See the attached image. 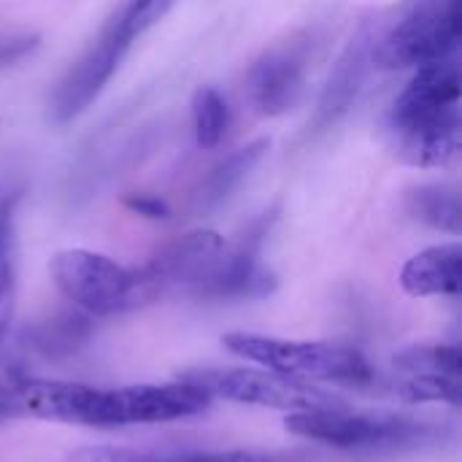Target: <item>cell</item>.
<instances>
[{
  "mask_svg": "<svg viewBox=\"0 0 462 462\" xmlns=\"http://www.w3.org/2000/svg\"><path fill=\"white\" fill-rule=\"evenodd\" d=\"M227 352L246 357L249 363L300 382H333L344 387H371L376 374L371 363L349 346L317 344V341H287L257 333H227L222 336Z\"/></svg>",
  "mask_w": 462,
  "mask_h": 462,
  "instance_id": "1",
  "label": "cell"
},
{
  "mask_svg": "<svg viewBox=\"0 0 462 462\" xmlns=\"http://www.w3.org/2000/svg\"><path fill=\"white\" fill-rule=\"evenodd\" d=\"M284 428L306 441L328 444L346 452H403L439 444L449 430L395 414H352L346 409L295 411Z\"/></svg>",
  "mask_w": 462,
  "mask_h": 462,
  "instance_id": "2",
  "label": "cell"
},
{
  "mask_svg": "<svg viewBox=\"0 0 462 462\" xmlns=\"http://www.w3.org/2000/svg\"><path fill=\"white\" fill-rule=\"evenodd\" d=\"M49 271L57 290L89 317L125 314L160 300L141 268H125L89 249L57 252Z\"/></svg>",
  "mask_w": 462,
  "mask_h": 462,
  "instance_id": "3",
  "label": "cell"
},
{
  "mask_svg": "<svg viewBox=\"0 0 462 462\" xmlns=\"http://www.w3.org/2000/svg\"><path fill=\"white\" fill-rule=\"evenodd\" d=\"M462 41V0H417L414 8L374 46L387 70L449 60Z\"/></svg>",
  "mask_w": 462,
  "mask_h": 462,
  "instance_id": "4",
  "label": "cell"
},
{
  "mask_svg": "<svg viewBox=\"0 0 462 462\" xmlns=\"http://www.w3.org/2000/svg\"><path fill=\"white\" fill-rule=\"evenodd\" d=\"M181 379L203 387L211 398H225L244 406H263L276 411H322L346 409V403L311 382L290 379L265 368H195Z\"/></svg>",
  "mask_w": 462,
  "mask_h": 462,
  "instance_id": "5",
  "label": "cell"
},
{
  "mask_svg": "<svg viewBox=\"0 0 462 462\" xmlns=\"http://www.w3.org/2000/svg\"><path fill=\"white\" fill-rule=\"evenodd\" d=\"M211 395L187 382L171 384H138L122 390H97L89 428H127V425H157L203 414L211 406Z\"/></svg>",
  "mask_w": 462,
  "mask_h": 462,
  "instance_id": "6",
  "label": "cell"
},
{
  "mask_svg": "<svg viewBox=\"0 0 462 462\" xmlns=\"http://www.w3.org/2000/svg\"><path fill=\"white\" fill-rule=\"evenodd\" d=\"M95 398L97 390L87 384L5 374L0 379V422L46 420L89 428Z\"/></svg>",
  "mask_w": 462,
  "mask_h": 462,
  "instance_id": "7",
  "label": "cell"
},
{
  "mask_svg": "<svg viewBox=\"0 0 462 462\" xmlns=\"http://www.w3.org/2000/svg\"><path fill=\"white\" fill-rule=\"evenodd\" d=\"M279 208H271L252 219L233 246H225L222 260L211 279L203 284L198 298L227 300V298H265L276 290V276L263 268L260 252L276 222Z\"/></svg>",
  "mask_w": 462,
  "mask_h": 462,
  "instance_id": "8",
  "label": "cell"
},
{
  "mask_svg": "<svg viewBox=\"0 0 462 462\" xmlns=\"http://www.w3.org/2000/svg\"><path fill=\"white\" fill-rule=\"evenodd\" d=\"M460 70L452 60L420 65L406 89L395 97L390 127L398 138L420 133L447 116L460 114Z\"/></svg>",
  "mask_w": 462,
  "mask_h": 462,
  "instance_id": "9",
  "label": "cell"
},
{
  "mask_svg": "<svg viewBox=\"0 0 462 462\" xmlns=\"http://www.w3.org/2000/svg\"><path fill=\"white\" fill-rule=\"evenodd\" d=\"M225 246L227 244L219 233L192 230L187 236L168 241L141 271L154 287L157 298L173 290H187L198 295L203 284L211 279V273L217 271Z\"/></svg>",
  "mask_w": 462,
  "mask_h": 462,
  "instance_id": "10",
  "label": "cell"
},
{
  "mask_svg": "<svg viewBox=\"0 0 462 462\" xmlns=\"http://www.w3.org/2000/svg\"><path fill=\"white\" fill-rule=\"evenodd\" d=\"M127 49H130V41L108 22L97 43H92V49L57 84L54 97H51V119L70 122L84 108H89L95 97L103 92V87L111 81V76L116 73Z\"/></svg>",
  "mask_w": 462,
  "mask_h": 462,
  "instance_id": "11",
  "label": "cell"
},
{
  "mask_svg": "<svg viewBox=\"0 0 462 462\" xmlns=\"http://www.w3.org/2000/svg\"><path fill=\"white\" fill-rule=\"evenodd\" d=\"M309 41L292 38L271 46L249 70V95L260 114L282 116L298 106L306 84Z\"/></svg>",
  "mask_w": 462,
  "mask_h": 462,
  "instance_id": "12",
  "label": "cell"
},
{
  "mask_svg": "<svg viewBox=\"0 0 462 462\" xmlns=\"http://www.w3.org/2000/svg\"><path fill=\"white\" fill-rule=\"evenodd\" d=\"M374 46H376L374 24L363 22L360 30L346 43V49L341 51L338 62L333 65V70L325 81V89L319 95L314 122H311L314 130L333 127L352 108V103H355V97H357L365 76H368V68L374 62Z\"/></svg>",
  "mask_w": 462,
  "mask_h": 462,
  "instance_id": "13",
  "label": "cell"
},
{
  "mask_svg": "<svg viewBox=\"0 0 462 462\" xmlns=\"http://www.w3.org/2000/svg\"><path fill=\"white\" fill-rule=\"evenodd\" d=\"M401 287L411 298H455L462 287V246L441 244L430 246L401 268Z\"/></svg>",
  "mask_w": 462,
  "mask_h": 462,
  "instance_id": "14",
  "label": "cell"
},
{
  "mask_svg": "<svg viewBox=\"0 0 462 462\" xmlns=\"http://www.w3.org/2000/svg\"><path fill=\"white\" fill-rule=\"evenodd\" d=\"M268 149H271V141L257 138V141L236 149L233 154H227L222 162H217L208 171V176L200 181V187L195 189V208L198 211H211V208L222 206L249 179V173L257 168V162L265 157Z\"/></svg>",
  "mask_w": 462,
  "mask_h": 462,
  "instance_id": "15",
  "label": "cell"
},
{
  "mask_svg": "<svg viewBox=\"0 0 462 462\" xmlns=\"http://www.w3.org/2000/svg\"><path fill=\"white\" fill-rule=\"evenodd\" d=\"M292 455H265V452H135L122 447H84L76 449L68 462H292Z\"/></svg>",
  "mask_w": 462,
  "mask_h": 462,
  "instance_id": "16",
  "label": "cell"
},
{
  "mask_svg": "<svg viewBox=\"0 0 462 462\" xmlns=\"http://www.w3.org/2000/svg\"><path fill=\"white\" fill-rule=\"evenodd\" d=\"M92 317L84 311H60L24 330L22 344L43 357H68L92 338Z\"/></svg>",
  "mask_w": 462,
  "mask_h": 462,
  "instance_id": "17",
  "label": "cell"
},
{
  "mask_svg": "<svg viewBox=\"0 0 462 462\" xmlns=\"http://www.w3.org/2000/svg\"><path fill=\"white\" fill-rule=\"evenodd\" d=\"M398 149L406 162L420 168H444L460 152V114L447 116L420 133L398 138Z\"/></svg>",
  "mask_w": 462,
  "mask_h": 462,
  "instance_id": "18",
  "label": "cell"
},
{
  "mask_svg": "<svg viewBox=\"0 0 462 462\" xmlns=\"http://www.w3.org/2000/svg\"><path fill=\"white\" fill-rule=\"evenodd\" d=\"M406 208L414 219L460 236L462 233V200L460 192L447 184H420L406 192Z\"/></svg>",
  "mask_w": 462,
  "mask_h": 462,
  "instance_id": "19",
  "label": "cell"
},
{
  "mask_svg": "<svg viewBox=\"0 0 462 462\" xmlns=\"http://www.w3.org/2000/svg\"><path fill=\"white\" fill-rule=\"evenodd\" d=\"M401 374H441L462 379V352L449 344H422L401 349L393 357Z\"/></svg>",
  "mask_w": 462,
  "mask_h": 462,
  "instance_id": "20",
  "label": "cell"
},
{
  "mask_svg": "<svg viewBox=\"0 0 462 462\" xmlns=\"http://www.w3.org/2000/svg\"><path fill=\"white\" fill-rule=\"evenodd\" d=\"M192 122H195V141L200 149L219 146V141L230 127V108L225 97L211 87H200L192 95Z\"/></svg>",
  "mask_w": 462,
  "mask_h": 462,
  "instance_id": "21",
  "label": "cell"
},
{
  "mask_svg": "<svg viewBox=\"0 0 462 462\" xmlns=\"http://www.w3.org/2000/svg\"><path fill=\"white\" fill-rule=\"evenodd\" d=\"M393 393L403 398L406 403H447L460 406L462 401V379L441 376V374H406Z\"/></svg>",
  "mask_w": 462,
  "mask_h": 462,
  "instance_id": "22",
  "label": "cell"
},
{
  "mask_svg": "<svg viewBox=\"0 0 462 462\" xmlns=\"http://www.w3.org/2000/svg\"><path fill=\"white\" fill-rule=\"evenodd\" d=\"M176 0H127L119 14L111 19V24L133 43L141 32H146L152 24H157Z\"/></svg>",
  "mask_w": 462,
  "mask_h": 462,
  "instance_id": "23",
  "label": "cell"
},
{
  "mask_svg": "<svg viewBox=\"0 0 462 462\" xmlns=\"http://www.w3.org/2000/svg\"><path fill=\"white\" fill-rule=\"evenodd\" d=\"M19 192L0 200V306L11 303L14 290V219Z\"/></svg>",
  "mask_w": 462,
  "mask_h": 462,
  "instance_id": "24",
  "label": "cell"
},
{
  "mask_svg": "<svg viewBox=\"0 0 462 462\" xmlns=\"http://www.w3.org/2000/svg\"><path fill=\"white\" fill-rule=\"evenodd\" d=\"M38 41L41 38L35 32H0V68L24 60L38 49Z\"/></svg>",
  "mask_w": 462,
  "mask_h": 462,
  "instance_id": "25",
  "label": "cell"
},
{
  "mask_svg": "<svg viewBox=\"0 0 462 462\" xmlns=\"http://www.w3.org/2000/svg\"><path fill=\"white\" fill-rule=\"evenodd\" d=\"M122 203H125L133 214L146 217V219H168V217H171V206H168L162 198H157V195L130 192V195H125Z\"/></svg>",
  "mask_w": 462,
  "mask_h": 462,
  "instance_id": "26",
  "label": "cell"
},
{
  "mask_svg": "<svg viewBox=\"0 0 462 462\" xmlns=\"http://www.w3.org/2000/svg\"><path fill=\"white\" fill-rule=\"evenodd\" d=\"M8 322H11V303L0 306V344L8 336Z\"/></svg>",
  "mask_w": 462,
  "mask_h": 462,
  "instance_id": "27",
  "label": "cell"
}]
</instances>
